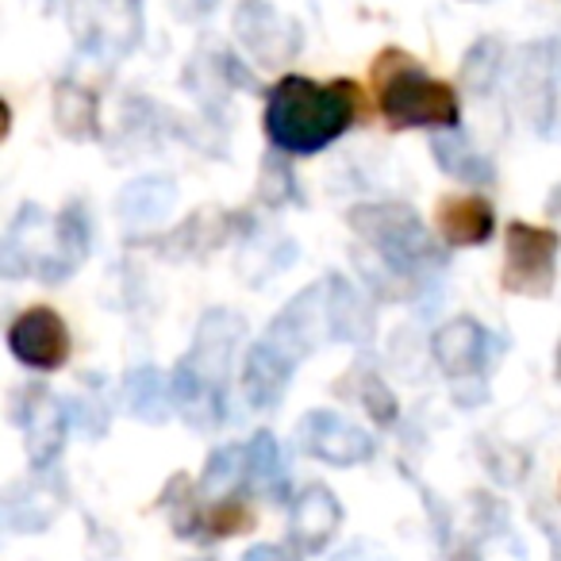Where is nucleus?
Masks as SVG:
<instances>
[{"mask_svg":"<svg viewBox=\"0 0 561 561\" xmlns=\"http://www.w3.org/2000/svg\"><path fill=\"white\" fill-rule=\"evenodd\" d=\"M234 39L254 58L257 66H280L293 62L305 47V32L297 20L280 16L265 0H242L234 9Z\"/></svg>","mask_w":561,"mask_h":561,"instance_id":"9d476101","label":"nucleus"},{"mask_svg":"<svg viewBox=\"0 0 561 561\" xmlns=\"http://www.w3.org/2000/svg\"><path fill=\"white\" fill-rule=\"evenodd\" d=\"M300 446L328 466H358L374 458V438L339 412H308L300 420Z\"/></svg>","mask_w":561,"mask_h":561,"instance_id":"9b49d317","label":"nucleus"},{"mask_svg":"<svg viewBox=\"0 0 561 561\" xmlns=\"http://www.w3.org/2000/svg\"><path fill=\"white\" fill-rule=\"evenodd\" d=\"M247 335V320L239 312L216 308L201 320L188 354L173 369V404L196 431H211L227 420V381L239 339Z\"/></svg>","mask_w":561,"mask_h":561,"instance_id":"f03ea898","label":"nucleus"},{"mask_svg":"<svg viewBox=\"0 0 561 561\" xmlns=\"http://www.w3.org/2000/svg\"><path fill=\"white\" fill-rule=\"evenodd\" d=\"M247 481L270 500L289 496V469H285V454H280L277 438L270 431H257L247 446Z\"/></svg>","mask_w":561,"mask_h":561,"instance_id":"aec40b11","label":"nucleus"},{"mask_svg":"<svg viewBox=\"0 0 561 561\" xmlns=\"http://www.w3.org/2000/svg\"><path fill=\"white\" fill-rule=\"evenodd\" d=\"M66 24L81 55L116 66L142 39V0H66Z\"/></svg>","mask_w":561,"mask_h":561,"instance_id":"423d86ee","label":"nucleus"},{"mask_svg":"<svg viewBox=\"0 0 561 561\" xmlns=\"http://www.w3.org/2000/svg\"><path fill=\"white\" fill-rule=\"evenodd\" d=\"M242 561H297V553L285 550V546H254Z\"/></svg>","mask_w":561,"mask_h":561,"instance_id":"c85d7f7f","label":"nucleus"},{"mask_svg":"<svg viewBox=\"0 0 561 561\" xmlns=\"http://www.w3.org/2000/svg\"><path fill=\"white\" fill-rule=\"evenodd\" d=\"M254 527V515H250L247 504H239V500H219L211 512L201 515V527L208 538H231V535H242V530Z\"/></svg>","mask_w":561,"mask_h":561,"instance_id":"393cba45","label":"nucleus"},{"mask_svg":"<svg viewBox=\"0 0 561 561\" xmlns=\"http://www.w3.org/2000/svg\"><path fill=\"white\" fill-rule=\"evenodd\" d=\"M362 404L374 412L377 423H392V420H397V400H392V392L385 389V385L377 381L374 374H369L366 385H362Z\"/></svg>","mask_w":561,"mask_h":561,"instance_id":"bb28decb","label":"nucleus"},{"mask_svg":"<svg viewBox=\"0 0 561 561\" xmlns=\"http://www.w3.org/2000/svg\"><path fill=\"white\" fill-rule=\"evenodd\" d=\"M16 423L27 435V454H32L35 469H47L50 461L62 454L66 443V423H70V408L58 404L43 385L27 389L24 397L16 400Z\"/></svg>","mask_w":561,"mask_h":561,"instance_id":"ddd939ff","label":"nucleus"},{"mask_svg":"<svg viewBox=\"0 0 561 561\" xmlns=\"http://www.w3.org/2000/svg\"><path fill=\"white\" fill-rule=\"evenodd\" d=\"M289 196L297 201V188H293L289 165L280 162L277 154H270V158H265V165H262V201L265 204H285Z\"/></svg>","mask_w":561,"mask_h":561,"instance_id":"a878e982","label":"nucleus"},{"mask_svg":"<svg viewBox=\"0 0 561 561\" xmlns=\"http://www.w3.org/2000/svg\"><path fill=\"white\" fill-rule=\"evenodd\" d=\"M500 70H504V43L500 39H481L469 47V55L461 58V85L473 96H484L496 85Z\"/></svg>","mask_w":561,"mask_h":561,"instance_id":"5701e85b","label":"nucleus"},{"mask_svg":"<svg viewBox=\"0 0 561 561\" xmlns=\"http://www.w3.org/2000/svg\"><path fill=\"white\" fill-rule=\"evenodd\" d=\"M293 374H297V358L285 354L270 339H257L247 354V366H242V392H247V404L257 412H270L280 404L285 389H289Z\"/></svg>","mask_w":561,"mask_h":561,"instance_id":"4468645a","label":"nucleus"},{"mask_svg":"<svg viewBox=\"0 0 561 561\" xmlns=\"http://www.w3.org/2000/svg\"><path fill=\"white\" fill-rule=\"evenodd\" d=\"M558 81H561V39L527 43L515 58L512 104L519 119L535 135H546L558 116Z\"/></svg>","mask_w":561,"mask_h":561,"instance_id":"0eeeda50","label":"nucleus"},{"mask_svg":"<svg viewBox=\"0 0 561 561\" xmlns=\"http://www.w3.org/2000/svg\"><path fill=\"white\" fill-rule=\"evenodd\" d=\"M9 346L24 366L50 374L70 358V331H66L62 316L50 308H27L9 328Z\"/></svg>","mask_w":561,"mask_h":561,"instance_id":"f8f14e48","label":"nucleus"},{"mask_svg":"<svg viewBox=\"0 0 561 561\" xmlns=\"http://www.w3.org/2000/svg\"><path fill=\"white\" fill-rule=\"evenodd\" d=\"M558 234L535 224L507 227L504 289L519 297H550L558 280Z\"/></svg>","mask_w":561,"mask_h":561,"instance_id":"1a4fd4ad","label":"nucleus"},{"mask_svg":"<svg viewBox=\"0 0 561 561\" xmlns=\"http://www.w3.org/2000/svg\"><path fill=\"white\" fill-rule=\"evenodd\" d=\"M124 404L135 420L142 423H165L170 420L173 389H165V377L154 366H139L124 377Z\"/></svg>","mask_w":561,"mask_h":561,"instance_id":"412c9836","label":"nucleus"},{"mask_svg":"<svg viewBox=\"0 0 561 561\" xmlns=\"http://www.w3.org/2000/svg\"><path fill=\"white\" fill-rule=\"evenodd\" d=\"M358 89L351 81L316 85L308 78H280L265 104V135L285 154H320L354 124Z\"/></svg>","mask_w":561,"mask_h":561,"instance_id":"f257e3e1","label":"nucleus"},{"mask_svg":"<svg viewBox=\"0 0 561 561\" xmlns=\"http://www.w3.org/2000/svg\"><path fill=\"white\" fill-rule=\"evenodd\" d=\"M351 227L377 250L392 277H423L446 265L423 219L404 204H358L351 208Z\"/></svg>","mask_w":561,"mask_h":561,"instance_id":"39448f33","label":"nucleus"},{"mask_svg":"<svg viewBox=\"0 0 561 561\" xmlns=\"http://www.w3.org/2000/svg\"><path fill=\"white\" fill-rule=\"evenodd\" d=\"M558 374H561V346H558Z\"/></svg>","mask_w":561,"mask_h":561,"instance_id":"7c9ffc66","label":"nucleus"},{"mask_svg":"<svg viewBox=\"0 0 561 561\" xmlns=\"http://www.w3.org/2000/svg\"><path fill=\"white\" fill-rule=\"evenodd\" d=\"M93 247V227L81 204L62 208V216L50 219L39 204H24L20 216L9 224L4 247H0V270L4 277H39L47 285L66 280Z\"/></svg>","mask_w":561,"mask_h":561,"instance_id":"7ed1b4c3","label":"nucleus"},{"mask_svg":"<svg viewBox=\"0 0 561 561\" xmlns=\"http://www.w3.org/2000/svg\"><path fill=\"white\" fill-rule=\"evenodd\" d=\"M55 124L70 139H89L96 135V96L78 81H62L55 93Z\"/></svg>","mask_w":561,"mask_h":561,"instance_id":"4be33fe9","label":"nucleus"},{"mask_svg":"<svg viewBox=\"0 0 561 561\" xmlns=\"http://www.w3.org/2000/svg\"><path fill=\"white\" fill-rule=\"evenodd\" d=\"M492 227H496V216L481 196H450L438 208V231L450 247H481L492 239Z\"/></svg>","mask_w":561,"mask_h":561,"instance_id":"f3484780","label":"nucleus"},{"mask_svg":"<svg viewBox=\"0 0 561 561\" xmlns=\"http://www.w3.org/2000/svg\"><path fill=\"white\" fill-rule=\"evenodd\" d=\"M170 4H173V12H178V16L201 20V16H208V12L216 9L219 0H170Z\"/></svg>","mask_w":561,"mask_h":561,"instance_id":"cd10ccee","label":"nucleus"},{"mask_svg":"<svg viewBox=\"0 0 561 561\" xmlns=\"http://www.w3.org/2000/svg\"><path fill=\"white\" fill-rule=\"evenodd\" d=\"M469 4H484V0H469Z\"/></svg>","mask_w":561,"mask_h":561,"instance_id":"2f4dec72","label":"nucleus"},{"mask_svg":"<svg viewBox=\"0 0 561 561\" xmlns=\"http://www.w3.org/2000/svg\"><path fill=\"white\" fill-rule=\"evenodd\" d=\"M435 362L454 385L458 404H481L484 400V366H489L492 335L477 320H450L431 339Z\"/></svg>","mask_w":561,"mask_h":561,"instance_id":"6e6552de","label":"nucleus"},{"mask_svg":"<svg viewBox=\"0 0 561 561\" xmlns=\"http://www.w3.org/2000/svg\"><path fill=\"white\" fill-rule=\"evenodd\" d=\"M381 112L392 127H458V96L450 85L427 78L400 50H385L374 66Z\"/></svg>","mask_w":561,"mask_h":561,"instance_id":"20e7f679","label":"nucleus"},{"mask_svg":"<svg viewBox=\"0 0 561 561\" xmlns=\"http://www.w3.org/2000/svg\"><path fill=\"white\" fill-rule=\"evenodd\" d=\"M239 481H247V450H242V446H219L208 458V466H204L201 489L208 492V496H224V492H231Z\"/></svg>","mask_w":561,"mask_h":561,"instance_id":"b1692460","label":"nucleus"},{"mask_svg":"<svg viewBox=\"0 0 561 561\" xmlns=\"http://www.w3.org/2000/svg\"><path fill=\"white\" fill-rule=\"evenodd\" d=\"M335 561H374V558L366 553V546H351V550H343Z\"/></svg>","mask_w":561,"mask_h":561,"instance_id":"c756f323","label":"nucleus"},{"mask_svg":"<svg viewBox=\"0 0 561 561\" xmlns=\"http://www.w3.org/2000/svg\"><path fill=\"white\" fill-rule=\"evenodd\" d=\"M331 331H335V343L362 346L374 339V312L339 273H331Z\"/></svg>","mask_w":561,"mask_h":561,"instance_id":"a211bd4d","label":"nucleus"},{"mask_svg":"<svg viewBox=\"0 0 561 561\" xmlns=\"http://www.w3.org/2000/svg\"><path fill=\"white\" fill-rule=\"evenodd\" d=\"M431 154H435L438 170L458 181H469V185H492V178H496V165H492L481 150H473V142L458 131L435 135V139H431Z\"/></svg>","mask_w":561,"mask_h":561,"instance_id":"6ab92c4d","label":"nucleus"},{"mask_svg":"<svg viewBox=\"0 0 561 561\" xmlns=\"http://www.w3.org/2000/svg\"><path fill=\"white\" fill-rule=\"evenodd\" d=\"M173 204H178V185L170 178H135L131 185L119 188L116 216L119 224L142 231V227L162 224L173 211Z\"/></svg>","mask_w":561,"mask_h":561,"instance_id":"dca6fc26","label":"nucleus"},{"mask_svg":"<svg viewBox=\"0 0 561 561\" xmlns=\"http://www.w3.org/2000/svg\"><path fill=\"white\" fill-rule=\"evenodd\" d=\"M339 523H343V507L331 496L328 484H308L289 512V535L305 553H320L323 546L335 538Z\"/></svg>","mask_w":561,"mask_h":561,"instance_id":"2eb2a0df","label":"nucleus"}]
</instances>
